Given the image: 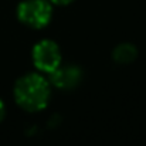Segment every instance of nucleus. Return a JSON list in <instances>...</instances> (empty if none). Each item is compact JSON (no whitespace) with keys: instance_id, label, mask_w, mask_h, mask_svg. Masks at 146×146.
Here are the masks:
<instances>
[{"instance_id":"f257e3e1","label":"nucleus","mask_w":146,"mask_h":146,"mask_svg":"<svg viewBox=\"0 0 146 146\" xmlns=\"http://www.w3.org/2000/svg\"><path fill=\"white\" fill-rule=\"evenodd\" d=\"M50 82L40 74H26L14 85L16 102L29 112L44 109L50 102Z\"/></svg>"},{"instance_id":"f03ea898","label":"nucleus","mask_w":146,"mask_h":146,"mask_svg":"<svg viewBox=\"0 0 146 146\" xmlns=\"http://www.w3.org/2000/svg\"><path fill=\"white\" fill-rule=\"evenodd\" d=\"M51 14L52 7L47 0H24L17 7L19 20L31 29L46 27L51 20Z\"/></svg>"},{"instance_id":"7ed1b4c3","label":"nucleus","mask_w":146,"mask_h":146,"mask_svg":"<svg viewBox=\"0 0 146 146\" xmlns=\"http://www.w3.org/2000/svg\"><path fill=\"white\" fill-rule=\"evenodd\" d=\"M33 61L40 71L51 74L61 65L60 47L51 40L38 41L33 48Z\"/></svg>"},{"instance_id":"20e7f679","label":"nucleus","mask_w":146,"mask_h":146,"mask_svg":"<svg viewBox=\"0 0 146 146\" xmlns=\"http://www.w3.org/2000/svg\"><path fill=\"white\" fill-rule=\"evenodd\" d=\"M82 78V72L77 65H65L58 67L50 74V81L58 90H72L75 88Z\"/></svg>"},{"instance_id":"39448f33","label":"nucleus","mask_w":146,"mask_h":146,"mask_svg":"<svg viewBox=\"0 0 146 146\" xmlns=\"http://www.w3.org/2000/svg\"><path fill=\"white\" fill-rule=\"evenodd\" d=\"M138 55V50L133 44H129V43H123V44H119L116 48L113 50V60L118 62V64H129L132 62Z\"/></svg>"},{"instance_id":"423d86ee","label":"nucleus","mask_w":146,"mask_h":146,"mask_svg":"<svg viewBox=\"0 0 146 146\" xmlns=\"http://www.w3.org/2000/svg\"><path fill=\"white\" fill-rule=\"evenodd\" d=\"M51 3H54V4H58V6H65V4H70L71 1H74V0H50Z\"/></svg>"},{"instance_id":"0eeeda50","label":"nucleus","mask_w":146,"mask_h":146,"mask_svg":"<svg viewBox=\"0 0 146 146\" xmlns=\"http://www.w3.org/2000/svg\"><path fill=\"white\" fill-rule=\"evenodd\" d=\"M4 112H6V109H4V104H3V101L0 99V121L4 118Z\"/></svg>"}]
</instances>
